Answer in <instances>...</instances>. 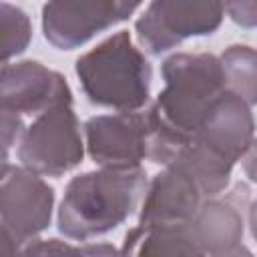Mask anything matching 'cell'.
I'll return each mask as SVG.
<instances>
[{
  "mask_svg": "<svg viewBox=\"0 0 257 257\" xmlns=\"http://www.w3.org/2000/svg\"><path fill=\"white\" fill-rule=\"evenodd\" d=\"M165 88L149 120V159L167 167L209 120L227 92L221 60L209 52H177L163 62Z\"/></svg>",
  "mask_w": 257,
  "mask_h": 257,
  "instance_id": "6da1fadb",
  "label": "cell"
},
{
  "mask_svg": "<svg viewBox=\"0 0 257 257\" xmlns=\"http://www.w3.org/2000/svg\"><path fill=\"white\" fill-rule=\"evenodd\" d=\"M147 193V173L100 169L76 175L58 207V229L68 239L86 241L118 227Z\"/></svg>",
  "mask_w": 257,
  "mask_h": 257,
  "instance_id": "7a4b0ae2",
  "label": "cell"
},
{
  "mask_svg": "<svg viewBox=\"0 0 257 257\" xmlns=\"http://www.w3.org/2000/svg\"><path fill=\"white\" fill-rule=\"evenodd\" d=\"M76 76L92 104L137 112L149 102L153 70L128 30L114 32L76 60Z\"/></svg>",
  "mask_w": 257,
  "mask_h": 257,
  "instance_id": "3957f363",
  "label": "cell"
},
{
  "mask_svg": "<svg viewBox=\"0 0 257 257\" xmlns=\"http://www.w3.org/2000/svg\"><path fill=\"white\" fill-rule=\"evenodd\" d=\"M82 157L84 145L72 102L44 110L20 137L18 161L36 175L60 177L78 167Z\"/></svg>",
  "mask_w": 257,
  "mask_h": 257,
  "instance_id": "277c9868",
  "label": "cell"
},
{
  "mask_svg": "<svg viewBox=\"0 0 257 257\" xmlns=\"http://www.w3.org/2000/svg\"><path fill=\"white\" fill-rule=\"evenodd\" d=\"M225 4L221 2H151L137 20L135 30L139 44L149 54H161L187 38L213 34L223 20Z\"/></svg>",
  "mask_w": 257,
  "mask_h": 257,
  "instance_id": "5b68a950",
  "label": "cell"
},
{
  "mask_svg": "<svg viewBox=\"0 0 257 257\" xmlns=\"http://www.w3.org/2000/svg\"><path fill=\"white\" fill-rule=\"evenodd\" d=\"M54 191L26 167L2 163L0 179V217L2 231L18 245L30 243L52 219Z\"/></svg>",
  "mask_w": 257,
  "mask_h": 257,
  "instance_id": "8992f818",
  "label": "cell"
},
{
  "mask_svg": "<svg viewBox=\"0 0 257 257\" xmlns=\"http://www.w3.org/2000/svg\"><path fill=\"white\" fill-rule=\"evenodd\" d=\"M141 4L120 0H64L42 6L44 38L60 48L72 50L94 34L126 20Z\"/></svg>",
  "mask_w": 257,
  "mask_h": 257,
  "instance_id": "52a82bcc",
  "label": "cell"
},
{
  "mask_svg": "<svg viewBox=\"0 0 257 257\" xmlns=\"http://www.w3.org/2000/svg\"><path fill=\"white\" fill-rule=\"evenodd\" d=\"M215 199L199 175L181 161H173L165 167L163 173L155 175L147 187L139 227L167 225V223H187L199 209Z\"/></svg>",
  "mask_w": 257,
  "mask_h": 257,
  "instance_id": "ba28073f",
  "label": "cell"
},
{
  "mask_svg": "<svg viewBox=\"0 0 257 257\" xmlns=\"http://www.w3.org/2000/svg\"><path fill=\"white\" fill-rule=\"evenodd\" d=\"M86 151L102 169H135L149 157V120L145 112L98 114L86 120Z\"/></svg>",
  "mask_w": 257,
  "mask_h": 257,
  "instance_id": "9c48e42d",
  "label": "cell"
},
{
  "mask_svg": "<svg viewBox=\"0 0 257 257\" xmlns=\"http://www.w3.org/2000/svg\"><path fill=\"white\" fill-rule=\"evenodd\" d=\"M72 102L66 78L36 60L2 64L0 72V110L22 114H42L44 110Z\"/></svg>",
  "mask_w": 257,
  "mask_h": 257,
  "instance_id": "30bf717a",
  "label": "cell"
},
{
  "mask_svg": "<svg viewBox=\"0 0 257 257\" xmlns=\"http://www.w3.org/2000/svg\"><path fill=\"white\" fill-rule=\"evenodd\" d=\"M253 133L255 120L249 104L241 96L227 90L217 100L205 126L187 147H195L217 163L233 169L235 163L249 151Z\"/></svg>",
  "mask_w": 257,
  "mask_h": 257,
  "instance_id": "8fae6325",
  "label": "cell"
},
{
  "mask_svg": "<svg viewBox=\"0 0 257 257\" xmlns=\"http://www.w3.org/2000/svg\"><path fill=\"white\" fill-rule=\"evenodd\" d=\"M189 225L209 257L239 247L243 239V215L235 195L209 199Z\"/></svg>",
  "mask_w": 257,
  "mask_h": 257,
  "instance_id": "7c38bea8",
  "label": "cell"
},
{
  "mask_svg": "<svg viewBox=\"0 0 257 257\" xmlns=\"http://www.w3.org/2000/svg\"><path fill=\"white\" fill-rule=\"evenodd\" d=\"M122 257H209L189 221L133 227L122 245Z\"/></svg>",
  "mask_w": 257,
  "mask_h": 257,
  "instance_id": "4fadbf2b",
  "label": "cell"
},
{
  "mask_svg": "<svg viewBox=\"0 0 257 257\" xmlns=\"http://www.w3.org/2000/svg\"><path fill=\"white\" fill-rule=\"evenodd\" d=\"M219 60L227 90L241 96L249 106L257 104V48L233 44L219 56Z\"/></svg>",
  "mask_w": 257,
  "mask_h": 257,
  "instance_id": "5bb4252c",
  "label": "cell"
},
{
  "mask_svg": "<svg viewBox=\"0 0 257 257\" xmlns=\"http://www.w3.org/2000/svg\"><path fill=\"white\" fill-rule=\"evenodd\" d=\"M0 32H2V64L26 50L32 38V24L24 10L2 2L0 4Z\"/></svg>",
  "mask_w": 257,
  "mask_h": 257,
  "instance_id": "9a60e30c",
  "label": "cell"
},
{
  "mask_svg": "<svg viewBox=\"0 0 257 257\" xmlns=\"http://www.w3.org/2000/svg\"><path fill=\"white\" fill-rule=\"evenodd\" d=\"M2 257H84L80 247L58 239H32L18 245L8 233L2 231Z\"/></svg>",
  "mask_w": 257,
  "mask_h": 257,
  "instance_id": "2e32d148",
  "label": "cell"
},
{
  "mask_svg": "<svg viewBox=\"0 0 257 257\" xmlns=\"http://www.w3.org/2000/svg\"><path fill=\"white\" fill-rule=\"evenodd\" d=\"M225 12L231 16L233 22L253 28L257 26V0L253 2H229L225 4Z\"/></svg>",
  "mask_w": 257,
  "mask_h": 257,
  "instance_id": "e0dca14e",
  "label": "cell"
},
{
  "mask_svg": "<svg viewBox=\"0 0 257 257\" xmlns=\"http://www.w3.org/2000/svg\"><path fill=\"white\" fill-rule=\"evenodd\" d=\"M24 135L22 128V118L12 114V112H2V145H4V161L8 155V149L14 145V141Z\"/></svg>",
  "mask_w": 257,
  "mask_h": 257,
  "instance_id": "ac0fdd59",
  "label": "cell"
},
{
  "mask_svg": "<svg viewBox=\"0 0 257 257\" xmlns=\"http://www.w3.org/2000/svg\"><path fill=\"white\" fill-rule=\"evenodd\" d=\"M80 249L84 257H122V253L110 243H90L82 245Z\"/></svg>",
  "mask_w": 257,
  "mask_h": 257,
  "instance_id": "d6986e66",
  "label": "cell"
},
{
  "mask_svg": "<svg viewBox=\"0 0 257 257\" xmlns=\"http://www.w3.org/2000/svg\"><path fill=\"white\" fill-rule=\"evenodd\" d=\"M243 171L253 183H257V139L251 143L249 151L243 157Z\"/></svg>",
  "mask_w": 257,
  "mask_h": 257,
  "instance_id": "ffe728a7",
  "label": "cell"
},
{
  "mask_svg": "<svg viewBox=\"0 0 257 257\" xmlns=\"http://www.w3.org/2000/svg\"><path fill=\"white\" fill-rule=\"evenodd\" d=\"M213 257H253V253L245 245H239L231 251H225V253H219V255H213Z\"/></svg>",
  "mask_w": 257,
  "mask_h": 257,
  "instance_id": "44dd1931",
  "label": "cell"
},
{
  "mask_svg": "<svg viewBox=\"0 0 257 257\" xmlns=\"http://www.w3.org/2000/svg\"><path fill=\"white\" fill-rule=\"evenodd\" d=\"M249 227H251V235L257 241V199L251 203L249 207Z\"/></svg>",
  "mask_w": 257,
  "mask_h": 257,
  "instance_id": "7402d4cb",
  "label": "cell"
}]
</instances>
